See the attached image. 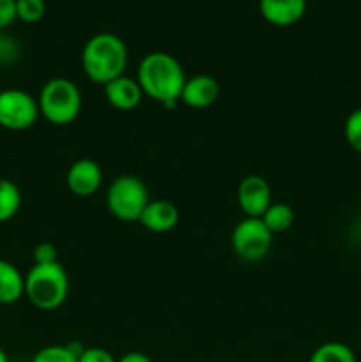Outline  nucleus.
<instances>
[{
    "label": "nucleus",
    "instance_id": "f257e3e1",
    "mask_svg": "<svg viewBox=\"0 0 361 362\" xmlns=\"http://www.w3.org/2000/svg\"><path fill=\"white\" fill-rule=\"evenodd\" d=\"M137 81L144 95L165 108H173L180 99L186 74L176 57L165 52H152L140 60Z\"/></svg>",
    "mask_w": 361,
    "mask_h": 362
},
{
    "label": "nucleus",
    "instance_id": "f03ea898",
    "mask_svg": "<svg viewBox=\"0 0 361 362\" xmlns=\"http://www.w3.org/2000/svg\"><path fill=\"white\" fill-rule=\"evenodd\" d=\"M127 66L126 42L115 34L99 32L85 42L81 49V67L92 83L105 87L122 76Z\"/></svg>",
    "mask_w": 361,
    "mask_h": 362
},
{
    "label": "nucleus",
    "instance_id": "7ed1b4c3",
    "mask_svg": "<svg viewBox=\"0 0 361 362\" xmlns=\"http://www.w3.org/2000/svg\"><path fill=\"white\" fill-rule=\"evenodd\" d=\"M69 296V278L66 269L57 264L32 265L25 276V297L41 311H55Z\"/></svg>",
    "mask_w": 361,
    "mask_h": 362
},
{
    "label": "nucleus",
    "instance_id": "20e7f679",
    "mask_svg": "<svg viewBox=\"0 0 361 362\" xmlns=\"http://www.w3.org/2000/svg\"><path fill=\"white\" fill-rule=\"evenodd\" d=\"M39 113L53 126H69L81 112V92L73 80L52 78L38 98Z\"/></svg>",
    "mask_w": 361,
    "mask_h": 362
},
{
    "label": "nucleus",
    "instance_id": "39448f33",
    "mask_svg": "<svg viewBox=\"0 0 361 362\" xmlns=\"http://www.w3.org/2000/svg\"><path fill=\"white\" fill-rule=\"evenodd\" d=\"M151 202L144 180L134 175H120L112 180L106 191V207L110 214L124 223H134Z\"/></svg>",
    "mask_w": 361,
    "mask_h": 362
},
{
    "label": "nucleus",
    "instance_id": "423d86ee",
    "mask_svg": "<svg viewBox=\"0 0 361 362\" xmlns=\"http://www.w3.org/2000/svg\"><path fill=\"white\" fill-rule=\"evenodd\" d=\"M39 113L38 99L21 88L0 90V127L7 131H27L35 124Z\"/></svg>",
    "mask_w": 361,
    "mask_h": 362
},
{
    "label": "nucleus",
    "instance_id": "0eeeda50",
    "mask_svg": "<svg viewBox=\"0 0 361 362\" xmlns=\"http://www.w3.org/2000/svg\"><path fill=\"white\" fill-rule=\"evenodd\" d=\"M232 250L241 260L258 262L265 258L273 246V233L260 218H244L232 230Z\"/></svg>",
    "mask_w": 361,
    "mask_h": 362
},
{
    "label": "nucleus",
    "instance_id": "6e6552de",
    "mask_svg": "<svg viewBox=\"0 0 361 362\" xmlns=\"http://www.w3.org/2000/svg\"><path fill=\"white\" fill-rule=\"evenodd\" d=\"M237 204L244 218H262L271 202V187L260 175H248L237 186Z\"/></svg>",
    "mask_w": 361,
    "mask_h": 362
},
{
    "label": "nucleus",
    "instance_id": "1a4fd4ad",
    "mask_svg": "<svg viewBox=\"0 0 361 362\" xmlns=\"http://www.w3.org/2000/svg\"><path fill=\"white\" fill-rule=\"evenodd\" d=\"M101 166L94 159H78L69 166L66 173V186L74 197L87 198L101 187Z\"/></svg>",
    "mask_w": 361,
    "mask_h": 362
},
{
    "label": "nucleus",
    "instance_id": "9d476101",
    "mask_svg": "<svg viewBox=\"0 0 361 362\" xmlns=\"http://www.w3.org/2000/svg\"><path fill=\"white\" fill-rule=\"evenodd\" d=\"M219 98V85L209 74H197V76L186 78L180 99L190 108L202 110L214 105Z\"/></svg>",
    "mask_w": 361,
    "mask_h": 362
},
{
    "label": "nucleus",
    "instance_id": "9b49d317",
    "mask_svg": "<svg viewBox=\"0 0 361 362\" xmlns=\"http://www.w3.org/2000/svg\"><path fill=\"white\" fill-rule=\"evenodd\" d=\"M260 16L275 27L296 25L306 13V0H258Z\"/></svg>",
    "mask_w": 361,
    "mask_h": 362
},
{
    "label": "nucleus",
    "instance_id": "f8f14e48",
    "mask_svg": "<svg viewBox=\"0 0 361 362\" xmlns=\"http://www.w3.org/2000/svg\"><path fill=\"white\" fill-rule=\"evenodd\" d=\"M103 90H105L106 101L119 112H131L140 105L142 98H144V92H142L138 81L134 78L124 76V74L106 83Z\"/></svg>",
    "mask_w": 361,
    "mask_h": 362
},
{
    "label": "nucleus",
    "instance_id": "ddd939ff",
    "mask_svg": "<svg viewBox=\"0 0 361 362\" xmlns=\"http://www.w3.org/2000/svg\"><path fill=\"white\" fill-rule=\"evenodd\" d=\"M145 230L152 233H166L179 223V211L168 200H151L138 219Z\"/></svg>",
    "mask_w": 361,
    "mask_h": 362
},
{
    "label": "nucleus",
    "instance_id": "4468645a",
    "mask_svg": "<svg viewBox=\"0 0 361 362\" xmlns=\"http://www.w3.org/2000/svg\"><path fill=\"white\" fill-rule=\"evenodd\" d=\"M25 297V276L11 262L0 258V304L9 306Z\"/></svg>",
    "mask_w": 361,
    "mask_h": 362
},
{
    "label": "nucleus",
    "instance_id": "2eb2a0df",
    "mask_svg": "<svg viewBox=\"0 0 361 362\" xmlns=\"http://www.w3.org/2000/svg\"><path fill=\"white\" fill-rule=\"evenodd\" d=\"M294 209L289 204H271L268 207V211L262 214V223L265 225V228L275 235V233H283L294 225Z\"/></svg>",
    "mask_w": 361,
    "mask_h": 362
},
{
    "label": "nucleus",
    "instance_id": "dca6fc26",
    "mask_svg": "<svg viewBox=\"0 0 361 362\" xmlns=\"http://www.w3.org/2000/svg\"><path fill=\"white\" fill-rule=\"evenodd\" d=\"M21 207V191L13 180L0 179V223L11 221Z\"/></svg>",
    "mask_w": 361,
    "mask_h": 362
},
{
    "label": "nucleus",
    "instance_id": "f3484780",
    "mask_svg": "<svg viewBox=\"0 0 361 362\" xmlns=\"http://www.w3.org/2000/svg\"><path fill=\"white\" fill-rule=\"evenodd\" d=\"M308 362H356V356L343 343L329 341L319 346Z\"/></svg>",
    "mask_w": 361,
    "mask_h": 362
},
{
    "label": "nucleus",
    "instance_id": "a211bd4d",
    "mask_svg": "<svg viewBox=\"0 0 361 362\" xmlns=\"http://www.w3.org/2000/svg\"><path fill=\"white\" fill-rule=\"evenodd\" d=\"M46 13L45 0H16L18 20L23 23H38Z\"/></svg>",
    "mask_w": 361,
    "mask_h": 362
},
{
    "label": "nucleus",
    "instance_id": "6ab92c4d",
    "mask_svg": "<svg viewBox=\"0 0 361 362\" xmlns=\"http://www.w3.org/2000/svg\"><path fill=\"white\" fill-rule=\"evenodd\" d=\"M30 362H78V357L67 346L50 345L39 350Z\"/></svg>",
    "mask_w": 361,
    "mask_h": 362
},
{
    "label": "nucleus",
    "instance_id": "aec40b11",
    "mask_svg": "<svg viewBox=\"0 0 361 362\" xmlns=\"http://www.w3.org/2000/svg\"><path fill=\"white\" fill-rule=\"evenodd\" d=\"M343 136L350 148L361 154V108L354 110L343 124Z\"/></svg>",
    "mask_w": 361,
    "mask_h": 362
},
{
    "label": "nucleus",
    "instance_id": "412c9836",
    "mask_svg": "<svg viewBox=\"0 0 361 362\" xmlns=\"http://www.w3.org/2000/svg\"><path fill=\"white\" fill-rule=\"evenodd\" d=\"M35 265H48V264H57L59 262V253H57V247L52 243H39L34 247V253H32Z\"/></svg>",
    "mask_w": 361,
    "mask_h": 362
},
{
    "label": "nucleus",
    "instance_id": "4be33fe9",
    "mask_svg": "<svg viewBox=\"0 0 361 362\" xmlns=\"http://www.w3.org/2000/svg\"><path fill=\"white\" fill-rule=\"evenodd\" d=\"M18 20L16 0H0V32Z\"/></svg>",
    "mask_w": 361,
    "mask_h": 362
},
{
    "label": "nucleus",
    "instance_id": "5701e85b",
    "mask_svg": "<svg viewBox=\"0 0 361 362\" xmlns=\"http://www.w3.org/2000/svg\"><path fill=\"white\" fill-rule=\"evenodd\" d=\"M78 362H117L115 357L105 349L92 346V349H84V352L78 357Z\"/></svg>",
    "mask_w": 361,
    "mask_h": 362
},
{
    "label": "nucleus",
    "instance_id": "b1692460",
    "mask_svg": "<svg viewBox=\"0 0 361 362\" xmlns=\"http://www.w3.org/2000/svg\"><path fill=\"white\" fill-rule=\"evenodd\" d=\"M18 57V45L14 39L2 35L0 37V64L13 62Z\"/></svg>",
    "mask_w": 361,
    "mask_h": 362
},
{
    "label": "nucleus",
    "instance_id": "393cba45",
    "mask_svg": "<svg viewBox=\"0 0 361 362\" xmlns=\"http://www.w3.org/2000/svg\"><path fill=\"white\" fill-rule=\"evenodd\" d=\"M117 362H152V359L142 352H130L126 354V356L120 357Z\"/></svg>",
    "mask_w": 361,
    "mask_h": 362
},
{
    "label": "nucleus",
    "instance_id": "a878e982",
    "mask_svg": "<svg viewBox=\"0 0 361 362\" xmlns=\"http://www.w3.org/2000/svg\"><path fill=\"white\" fill-rule=\"evenodd\" d=\"M0 362H9V357H7V354L2 349H0Z\"/></svg>",
    "mask_w": 361,
    "mask_h": 362
},
{
    "label": "nucleus",
    "instance_id": "bb28decb",
    "mask_svg": "<svg viewBox=\"0 0 361 362\" xmlns=\"http://www.w3.org/2000/svg\"><path fill=\"white\" fill-rule=\"evenodd\" d=\"M0 37H2V32H0Z\"/></svg>",
    "mask_w": 361,
    "mask_h": 362
}]
</instances>
